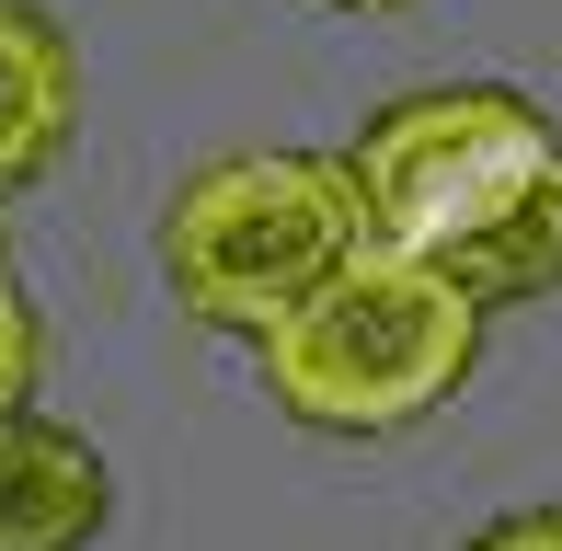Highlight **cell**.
<instances>
[{
    "mask_svg": "<svg viewBox=\"0 0 562 551\" xmlns=\"http://www.w3.org/2000/svg\"><path fill=\"white\" fill-rule=\"evenodd\" d=\"M356 241L368 218H356V172L334 149H229V161H195L161 207V276L207 334H265Z\"/></svg>",
    "mask_w": 562,
    "mask_h": 551,
    "instance_id": "3",
    "label": "cell"
},
{
    "mask_svg": "<svg viewBox=\"0 0 562 551\" xmlns=\"http://www.w3.org/2000/svg\"><path fill=\"white\" fill-rule=\"evenodd\" d=\"M322 12H414V0H322Z\"/></svg>",
    "mask_w": 562,
    "mask_h": 551,
    "instance_id": "8",
    "label": "cell"
},
{
    "mask_svg": "<svg viewBox=\"0 0 562 551\" xmlns=\"http://www.w3.org/2000/svg\"><path fill=\"white\" fill-rule=\"evenodd\" d=\"M35 368H46V322H35V299L12 288V265H0V414L35 403Z\"/></svg>",
    "mask_w": 562,
    "mask_h": 551,
    "instance_id": "6",
    "label": "cell"
},
{
    "mask_svg": "<svg viewBox=\"0 0 562 551\" xmlns=\"http://www.w3.org/2000/svg\"><path fill=\"white\" fill-rule=\"evenodd\" d=\"M104 506H115V483L81 425H46L35 403L0 414V551H92Z\"/></svg>",
    "mask_w": 562,
    "mask_h": 551,
    "instance_id": "4",
    "label": "cell"
},
{
    "mask_svg": "<svg viewBox=\"0 0 562 551\" xmlns=\"http://www.w3.org/2000/svg\"><path fill=\"white\" fill-rule=\"evenodd\" d=\"M265 391L276 414L322 425V437H391V425H425L471 380L482 357V299L459 276L391 254V241H356V254L322 276L299 311H276L265 334Z\"/></svg>",
    "mask_w": 562,
    "mask_h": 551,
    "instance_id": "2",
    "label": "cell"
},
{
    "mask_svg": "<svg viewBox=\"0 0 562 551\" xmlns=\"http://www.w3.org/2000/svg\"><path fill=\"white\" fill-rule=\"evenodd\" d=\"M81 127V46H69L58 12L35 0H0V195L35 184L46 161Z\"/></svg>",
    "mask_w": 562,
    "mask_h": 551,
    "instance_id": "5",
    "label": "cell"
},
{
    "mask_svg": "<svg viewBox=\"0 0 562 551\" xmlns=\"http://www.w3.org/2000/svg\"><path fill=\"white\" fill-rule=\"evenodd\" d=\"M345 172L368 241L459 276L482 311L562 288V127L528 92L505 81L402 92L391 115L356 127Z\"/></svg>",
    "mask_w": 562,
    "mask_h": 551,
    "instance_id": "1",
    "label": "cell"
},
{
    "mask_svg": "<svg viewBox=\"0 0 562 551\" xmlns=\"http://www.w3.org/2000/svg\"><path fill=\"white\" fill-rule=\"evenodd\" d=\"M471 551H562V506H517V517H494Z\"/></svg>",
    "mask_w": 562,
    "mask_h": 551,
    "instance_id": "7",
    "label": "cell"
}]
</instances>
